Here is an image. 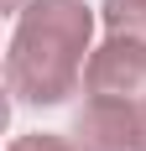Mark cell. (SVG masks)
I'll return each instance as SVG.
<instances>
[{"instance_id":"obj_6","label":"cell","mask_w":146,"mask_h":151,"mask_svg":"<svg viewBox=\"0 0 146 151\" xmlns=\"http://www.w3.org/2000/svg\"><path fill=\"white\" fill-rule=\"evenodd\" d=\"M5 5H16V0H5Z\"/></svg>"},{"instance_id":"obj_5","label":"cell","mask_w":146,"mask_h":151,"mask_svg":"<svg viewBox=\"0 0 146 151\" xmlns=\"http://www.w3.org/2000/svg\"><path fill=\"white\" fill-rule=\"evenodd\" d=\"M11 151H78V146H73V141H63V136L37 130V136H16V141H11Z\"/></svg>"},{"instance_id":"obj_3","label":"cell","mask_w":146,"mask_h":151,"mask_svg":"<svg viewBox=\"0 0 146 151\" xmlns=\"http://www.w3.org/2000/svg\"><path fill=\"white\" fill-rule=\"evenodd\" d=\"M84 89H89V99H136V94H146V42L110 37L104 47H94L89 68H84Z\"/></svg>"},{"instance_id":"obj_1","label":"cell","mask_w":146,"mask_h":151,"mask_svg":"<svg viewBox=\"0 0 146 151\" xmlns=\"http://www.w3.org/2000/svg\"><path fill=\"white\" fill-rule=\"evenodd\" d=\"M89 37H94V11L84 0H31L16 21L5 58L11 94L21 104H63L89 68Z\"/></svg>"},{"instance_id":"obj_2","label":"cell","mask_w":146,"mask_h":151,"mask_svg":"<svg viewBox=\"0 0 146 151\" xmlns=\"http://www.w3.org/2000/svg\"><path fill=\"white\" fill-rule=\"evenodd\" d=\"M78 151H146V104L136 99H89L73 115Z\"/></svg>"},{"instance_id":"obj_4","label":"cell","mask_w":146,"mask_h":151,"mask_svg":"<svg viewBox=\"0 0 146 151\" xmlns=\"http://www.w3.org/2000/svg\"><path fill=\"white\" fill-rule=\"evenodd\" d=\"M99 16H104V26H110V37L146 42V0H104Z\"/></svg>"}]
</instances>
